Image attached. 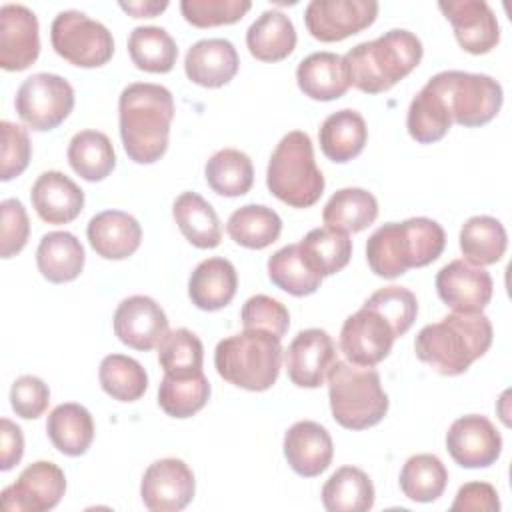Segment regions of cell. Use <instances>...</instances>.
<instances>
[{
    "label": "cell",
    "mask_w": 512,
    "mask_h": 512,
    "mask_svg": "<svg viewBox=\"0 0 512 512\" xmlns=\"http://www.w3.org/2000/svg\"><path fill=\"white\" fill-rule=\"evenodd\" d=\"M492 276L466 260H452L436 274V292L454 312H482L492 298Z\"/></svg>",
    "instance_id": "cell-19"
},
{
    "label": "cell",
    "mask_w": 512,
    "mask_h": 512,
    "mask_svg": "<svg viewBox=\"0 0 512 512\" xmlns=\"http://www.w3.org/2000/svg\"><path fill=\"white\" fill-rule=\"evenodd\" d=\"M54 52L80 68L104 66L114 54L112 32L80 10H62L50 26Z\"/></svg>",
    "instance_id": "cell-9"
},
{
    "label": "cell",
    "mask_w": 512,
    "mask_h": 512,
    "mask_svg": "<svg viewBox=\"0 0 512 512\" xmlns=\"http://www.w3.org/2000/svg\"><path fill=\"white\" fill-rule=\"evenodd\" d=\"M492 338L494 330L486 314L452 312L418 332L414 352L438 374L458 376L488 352Z\"/></svg>",
    "instance_id": "cell-2"
},
{
    "label": "cell",
    "mask_w": 512,
    "mask_h": 512,
    "mask_svg": "<svg viewBox=\"0 0 512 512\" xmlns=\"http://www.w3.org/2000/svg\"><path fill=\"white\" fill-rule=\"evenodd\" d=\"M266 266L272 284L292 296L314 294L322 284V276L306 262L298 244H288L276 250Z\"/></svg>",
    "instance_id": "cell-40"
},
{
    "label": "cell",
    "mask_w": 512,
    "mask_h": 512,
    "mask_svg": "<svg viewBox=\"0 0 512 512\" xmlns=\"http://www.w3.org/2000/svg\"><path fill=\"white\" fill-rule=\"evenodd\" d=\"M66 492V476L48 460L28 464L18 480L2 490L0 506L6 512H46L58 506Z\"/></svg>",
    "instance_id": "cell-12"
},
{
    "label": "cell",
    "mask_w": 512,
    "mask_h": 512,
    "mask_svg": "<svg viewBox=\"0 0 512 512\" xmlns=\"http://www.w3.org/2000/svg\"><path fill=\"white\" fill-rule=\"evenodd\" d=\"M102 390L120 402H136L148 388V374L142 364L124 354H108L98 370Z\"/></svg>",
    "instance_id": "cell-44"
},
{
    "label": "cell",
    "mask_w": 512,
    "mask_h": 512,
    "mask_svg": "<svg viewBox=\"0 0 512 512\" xmlns=\"http://www.w3.org/2000/svg\"><path fill=\"white\" fill-rule=\"evenodd\" d=\"M46 434L58 452L66 456H82L94 440L92 414L76 402L58 404L48 414Z\"/></svg>",
    "instance_id": "cell-30"
},
{
    "label": "cell",
    "mask_w": 512,
    "mask_h": 512,
    "mask_svg": "<svg viewBox=\"0 0 512 512\" xmlns=\"http://www.w3.org/2000/svg\"><path fill=\"white\" fill-rule=\"evenodd\" d=\"M158 362L164 374L174 378L200 374L204 364V346L188 328L168 330L158 344Z\"/></svg>",
    "instance_id": "cell-43"
},
{
    "label": "cell",
    "mask_w": 512,
    "mask_h": 512,
    "mask_svg": "<svg viewBox=\"0 0 512 512\" xmlns=\"http://www.w3.org/2000/svg\"><path fill=\"white\" fill-rule=\"evenodd\" d=\"M84 260V246L66 230L44 234L36 248V266L40 274L54 284L76 280L84 268Z\"/></svg>",
    "instance_id": "cell-28"
},
{
    "label": "cell",
    "mask_w": 512,
    "mask_h": 512,
    "mask_svg": "<svg viewBox=\"0 0 512 512\" xmlns=\"http://www.w3.org/2000/svg\"><path fill=\"white\" fill-rule=\"evenodd\" d=\"M68 162L80 178L100 182L112 174L116 154L110 138L104 132L80 130L68 144Z\"/></svg>",
    "instance_id": "cell-35"
},
{
    "label": "cell",
    "mask_w": 512,
    "mask_h": 512,
    "mask_svg": "<svg viewBox=\"0 0 512 512\" xmlns=\"http://www.w3.org/2000/svg\"><path fill=\"white\" fill-rule=\"evenodd\" d=\"M172 216L182 236L196 248H216L222 240V226L216 210L196 192H182L172 204Z\"/></svg>",
    "instance_id": "cell-31"
},
{
    "label": "cell",
    "mask_w": 512,
    "mask_h": 512,
    "mask_svg": "<svg viewBox=\"0 0 512 512\" xmlns=\"http://www.w3.org/2000/svg\"><path fill=\"white\" fill-rule=\"evenodd\" d=\"M452 126V116L444 104V100L430 86H422V90L412 98L406 114L408 134L420 144H432L446 136Z\"/></svg>",
    "instance_id": "cell-41"
},
{
    "label": "cell",
    "mask_w": 512,
    "mask_h": 512,
    "mask_svg": "<svg viewBox=\"0 0 512 512\" xmlns=\"http://www.w3.org/2000/svg\"><path fill=\"white\" fill-rule=\"evenodd\" d=\"M40 54L38 18L24 4L0 8V66L8 72L26 70Z\"/></svg>",
    "instance_id": "cell-18"
},
{
    "label": "cell",
    "mask_w": 512,
    "mask_h": 512,
    "mask_svg": "<svg viewBox=\"0 0 512 512\" xmlns=\"http://www.w3.org/2000/svg\"><path fill=\"white\" fill-rule=\"evenodd\" d=\"M32 208L48 224H68L84 208V192L78 184L58 170L42 172L30 190Z\"/></svg>",
    "instance_id": "cell-23"
},
{
    "label": "cell",
    "mask_w": 512,
    "mask_h": 512,
    "mask_svg": "<svg viewBox=\"0 0 512 512\" xmlns=\"http://www.w3.org/2000/svg\"><path fill=\"white\" fill-rule=\"evenodd\" d=\"M284 456L298 476L314 478L330 466L334 444L322 424L314 420H300L284 434Z\"/></svg>",
    "instance_id": "cell-21"
},
{
    "label": "cell",
    "mask_w": 512,
    "mask_h": 512,
    "mask_svg": "<svg viewBox=\"0 0 512 512\" xmlns=\"http://www.w3.org/2000/svg\"><path fill=\"white\" fill-rule=\"evenodd\" d=\"M204 178L216 194L238 198L250 192L254 184V166L250 156L242 150L222 148L208 158Z\"/></svg>",
    "instance_id": "cell-36"
},
{
    "label": "cell",
    "mask_w": 512,
    "mask_h": 512,
    "mask_svg": "<svg viewBox=\"0 0 512 512\" xmlns=\"http://www.w3.org/2000/svg\"><path fill=\"white\" fill-rule=\"evenodd\" d=\"M364 304L380 312L392 324L396 336L406 334L418 314V300L414 292L394 284L376 290Z\"/></svg>",
    "instance_id": "cell-46"
},
{
    "label": "cell",
    "mask_w": 512,
    "mask_h": 512,
    "mask_svg": "<svg viewBox=\"0 0 512 512\" xmlns=\"http://www.w3.org/2000/svg\"><path fill=\"white\" fill-rule=\"evenodd\" d=\"M322 504L328 512H366L374 506V484L364 470L342 466L324 482Z\"/></svg>",
    "instance_id": "cell-32"
},
{
    "label": "cell",
    "mask_w": 512,
    "mask_h": 512,
    "mask_svg": "<svg viewBox=\"0 0 512 512\" xmlns=\"http://www.w3.org/2000/svg\"><path fill=\"white\" fill-rule=\"evenodd\" d=\"M306 262L322 278L340 272L352 256V240L346 232L336 228H314L298 244Z\"/></svg>",
    "instance_id": "cell-39"
},
{
    "label": "cell",
    "mask_w": 512,
    "mask_h": 512,
    "mask_svg": "<svg viewBox=\"0 0 512 512\" xmlns=\"http://www.w3.org/2000/svg\"><path fill=\"white\" fill-rule=\"evenodd\" d=\"M400 490L414 502L438 500L448 484V470L434 454H414L400 470Z\"/></svg>",
    "instance_id": "cell-42"
},
{
    "label": "cell",
    "mask_w": 512,
    "mask_h": 512,
    "mask_svg": "<svg viewBox=\"0 0 512 512\" xmlns=\"http://www.w3.org/2000/svg\"><path fill=\"white\" fill-rule=\"evenodd\" d=\"M114 334L134 350H152L168 332V318L162 306L150 296H128L114 312Z\"/></svg>",
    "instance_id": "cell-17"
},
{
    "label": "cell",
    "mask_w": 512,
    "mask_h": 512,
    "mask_svg": "<svg viewBox=\"0 0 512 512\" xmlns=\"http://www.w3.org/2000/svg\"><path fill=\"white\" fill-rule=\"evenodd\" d=\"M250 6V0H182L180 12L188 24L212 28L238 22Z\"/></svg>",
    "instance_id": "cell-47"
},
{
    "label": "cell",
    "mask_w": 512,
    "mask_h": 512,
    "mask_svg": "<svg viewBox=\"0 0 512 512\" xmlns=\"http://www.w3.org/2000/svg\"><path fill=\"white\" fill-rule=\"evenodd\" d=\"M0 128H2L0 178L4 182H8V180L20 176L28 168L30 156H32V144H30L28 132L22 126L4 120L0 124Z\"/></svg>",
    "instance_id": "cell-49"
},
{
    "label": "cell",
    "mask_w": 512,
    "mask_h": 512,
    "mask_svg": "<svg viewBox=\"0 0 512 512\" xmlns=\"http://www.w3.org/2000/svg\"><path fill=\"white\" fill-rule=\"evenodd\" d=\"M328 398L332 418L348 430L376 426L390 404L374 366H356L344 360H336L328 372Z\"/></svg>",
    "instance_id": "cell-7"
},
{
    "label": "cell",
    "mask_w": 512,
    "mask_h": 512,
    "mask_svg": "<svg viewBox=\"0 0 512 512\" xmlns=\"http://www.w3.org/2000/svg\"><path fill=\"white\" fill-rule=\"evenodd\" d=\"M336 360V344L322 328L300 330L284 354L288 378L298 388L322 386Z\"/></svg>",
    "instance_id": "cell-15"
},
{
    "label": "cell",
    "mask_w": 512,
    "mask_h": 512,
    "mask_svg": "<svg viewBox=\"0 0 512 512\" xmlns=\"http://www.w3.org/2000/svg\"><path fill=\"white\" fill-rule=\"evenodd\" d=\"M376 216L378 200L364 188H342L334 192L322 210L324 224L346 234L368 228Z\"/></svg>",
    "instance_id": "cell-33"
},
{
    "label": "cell",
    "mask_w": 512,
    "mask_h": 512,
    "mask_svg": "<svg viewBox=\"0 0 512 512\" xmlns=\"http://www.w3.org/2000/svg\"><path fill=\"white\" fill-rule=\"evenodd\" d=\"M238 288V274L230 260L214 256L202 260L188 280V296L200 310L214 312L228 306Z\"/></svg>",
    "instance_id": "cell-25"
},
{
    "label": "cell",
    "mask_w": 512,
    "mask_h": 512,
    "mask_svg": "<svg viewBox=\"0 0 512 512\" xmlns=\"http://www.w3.org/2000/svg\"><path fill=\"white\" fill-rule=\"evenodd\" d=\"M50 404L48 384L32 374L20 376L10 388V406L16 416L24 420H34L46 412Z\"/></svg>",
    "instance_id": "cell-50"
},
{
    "label": "cell",
    "mask_w": 512,
    "mask_h": 512,
    "mask_svg": "<svg viewBox=\"0 0 512 512\" xmlns=\"http://www.w3.org/2000/svg\"><path fill=\"white\" fill-rule=\"evenodd\" d=\"M396 338L392 324L380 312L364 304L344 320L340 352L350 364L376 366L390 354Z\"/></svg>",
    "instance_id": "cell-11"
},
{
    "label": "cell",
    "mask_w": 512,
    "mask_h": 512,
    "mask_svg": "<svg viewBox=\"0 0 512 512\" xmlns=\"http://www.w3.org/2000/svg\"><path fill=\"white\" fill-rule=\"evenodd\" d=\"M240 320L244 328H256V330H266L282 340V336L290 328V314L288 308L278 302L272 296L266 294H256L250 296L240 312Z\"/></svg>",
    "instance_id": "cell-48"
},
{
    "label": "cell",
    "mask_w": 512,
    "mask_h": 512,
    "mask_svg": "<svg viewBox=\"0 0 512 512\" xmlns=\"http://www.w3.org/2000/svg\"><path fill=\"white\" fill-rule=\"evenodd\" d=\"M2 208V232H0V254L2 258L16 256L28 242L30 220L24 204L18 198H6Z\"/></svg>",
    "instance_id": "cell-51"
},
{
    "label": "cell",
    "mask_w": 512,
    "mask_h": 512,
    "mask_svg": "<svg viewBox=\"0 0 512 512\" xmlns=\"http://www.w3.org/2000/svg\"><path fill=\"white\" fill-rule=\"evenodd\" d=\"M442 14L450 20L454 36L462 50L486 54L500 40V26L494 10L484 0H448L438 2Z\"/></svg>",
    "instance_id": "cell-20"
},
{
    "label": "cell",
    "mask_w": 512,
    "mask_h": 512,
    "mask_svg": "<svg viewBox=\"0 0 512 512\" xmlns=\"http://www.w3.org/2000/svg\"><path fill=\"white\" fill-rule=\"evenodd\" d=\"M458 240L466 262L480 268L496 264L504 256L508 244L502 222L484 214L468 218L462 224Z\"/></svg>",
    "instance_id": "cell-34"
},
{
    "label": "cell",
    "mask_w": 512,
    "mask_h": 512,
    "mask_svg": "<svg viewBox=\"0 0 512 512\" xmlns=\"http://www.w3.org/2000/svg\"><path fill=\"white\" fill-rule=\"evenodd\" d=\"M86 236L98 256L106 260H124L140 248L142 226L128 212L104 210L90 218Z\"/></svg>",
    "instance_id": "cell-24"
},
{
    "label": "cell",
    "mask_w": 512,
    "mask_h": 512,
    "mask_svg": "<svg viewBox=\"0 0 512 512\" xmlns=\"http://www.w3.org/2000/svg\"><path fill=\"white\" fill-rule=\"evenodd\" d=\"M240 66L234 44L226 38H204L192 44L184 58L188 80L204 88H220L228 84Z\"/></svg>",
    "instance_id": "cell-22"
},
{
    "label": "cell",
    "mask_w": 512,
    "mask_h": 512,
    "mask_svg": "<svg viewBox=\"0 0 512 512\" xmlns=\"http://www.w3.org/2000/svg\"><path fill=\"white\" fill-rule=\"evenodd\" d=\"M376 16V0H312L304 10V24L316 40L340 42L368 28Z\"/></svg>",
    "instance_id": "cell-13"
},
{
    "label": "cell",
    "mask_w": 512,
    "mask_h": 512,
    "mask_svg": "<svg viewBox=\"0 0 512 512\" xmlns=\"http://www.w3.org/2000/svg\"><path fill=\"white\" fill-rule=\"evenodd\" d=\"M446 246L444 228L424 216L386 222L366 242V260L380 278H398L410 268H422L440 258Z\"/></svg>",
    "instance_id": "cell-3"
},
{
    "label": "cell",
    "mask_w": 512,
    "mask_h": 512,
    "mask_svg": "<svg viewBox=\"0 0 512 512\" xmlns=\"http://www.w3.org/2000/svg\"><path fill=\"white\" fill-rule=\"evenodd\" d=\"M322 154L336 162L344 164L356 158L368 140V128L360 112L352 108H342L332 112L318 130Z\"/></svg>",
    "instance_id": "cell-26"
},
{
    "label": "cell",
    "mask_w": 512,
    "mask_h": 512,
    "mask_svg": "<svg viewBox=\"0 0 512 512\" xmlns=\"http://www.w3.org/2000/svg\"><path fill=\"white\" fill-rule=\"evenodd\" d=\"M420 38L404 28H392L376 40L360 42L342 56L348 84L366 94L390 90L422 60Z\"/></svg>",
    "instance_id": "cell-4"
},
{
    "label": "cell",
    "mask_w": 512,
    "mask_h": 512,
    "mask_svg": "<svg viewBox=\"0 0 512 512\" xmlns=\"http://www.w3.org/2000/svg\"><path fill=\"white\" fill-rule=\"evenodd\" d=\"M426 86L444 100L452 122L466 128L490 122L500 112L504 100L500 82L488 74L444 70L434 74Z\"/></svg>",
    "instance_id": "cell-8"
},
{
    "label": "cell",
    "mask_w": 512,
    "mask_h": 512,
    "mask_svg": "<svg viewBox=\"0 0 512 512\" xmlns=\"http://www.w3.org/2000/svg\"><path fill=\"white\" fill-rule=\"evenodd\" d=\"M246 46L256 60H284L296 48V28L284 12L264 10L246 30Z\"/></svg>",
    "instance_id": "cell-29"
},
{
    "label": "cell",
    "mask_w": 512,
    "mask_h": 512,
    "mask_svg": "<svg viewBox=\"0 0 512 512\" xmlns=\"http://www.w3.org/2000/svg\"><path fill=\"white\" fill-rule=\"evenodd\" d=\"M446 450L462 468H488L500 458L502 436L486 416L466 414L448 428Z\"/></svg>",
    "instance_id": "cell-16"
},
{
    "label": "cell",
    "mask_w": 512,
    "mask_h": 512,
    "mask_svg": "<svg viewBox=\"0 0 512 512\" xmlns=\"http://www.w3.org/2000/svg\"><path fill=\"white\" fill-rule=\"evenodd\" d=\"M174 118L172 92L162 84L134 82L118 98V126L122 146L136 164L160 160L168 148Z\"/></svg>",
    "instance_id": "cell-1"
},
{
    "label": "cell",
    "mask_w": 512,
    "mask_h": 512,
    "mask_svg": "<svg viewBox=\"0 0 512 512\" xmlns=\"http://www.w3.org/2000/svg\"><path fill=\"white\" fill-rule=\"evenodd\" d=\"M450 510H476V512H498V492L488 482H468L458 488Z\"/></svg>",
    "instance_id": "cell-52"
},
{
    "label": "cell",
    "mask_w": 512,
    "mask_h": 512,
    "mask_svg": "<svg viewBox=\"0 0 512 512\" xmlns=\"http://www.w3.org/2000/svg\"><path fill=\"white\" fill-rule=\"evenodd\" d=\"M14 108L28 128L48 132L70 116L74 108V88L58 74L38 72L20 84Z\"/></svg>",
    "instance_id": "cell-10"
},
{
    "label": "cell",
    "mask_w": 512,
    "mask_h": 512,
    "mask_svg": "<svg viewBox=\"0 0 512 512\" xmlns=\"http://www.w3.org/2000/svg\"><path fill=\"white\" fill-rule=\"evenodd\" d=\"M210 398V382L204 372L174 378L164 374L158 386V406L172 418H190L206 406Z\"/></svg>",
    "instance_id": "cell-45"
},
{
    "label": "cell",
    "mask_w": 512,
    "mask_h": 512,
    "mask_svg": "<svg viewBox=\"0 0 512 512\" xmlns=\"http://www.w3.org/2000/svg\"><path fill=\"white\" fill-rule=\"evenodd\" d=\"M194 492V472L180 458L152 462L140 482V496L150 512H178L192 502Z\"/></svg>",
    "instance_id": "cell-14"
},
{
    "label": "cell",
    "mask_w": 512,
    "mask_h": 512,
    "mask_svg": "<svg viewBox=\"0 0 512 512\" xmlns=\"http://www.w3.org/2000/svg\"><path fill=\"white\" fill-rule=\"evenodd\" d=\"M296 82L304 96L320 102L338 100L350 88L342 56L334 52H312L296 68Z\"/></svg>",
    "instance_id": "cell-27"
},
{
    "label": "cell",
    "mask_w": 512,
    "mask_h": 512,
    "mask_svg": "<svg viewBox=\"0 0 512 512\" xmlns=\"http://www.w3.org/2000/svg\"><path fill=\"white\" fill-rule=\"evenodd\" d=\"M228 236L250 250H262L278 240L282 220L276 210L262 204H246L234 210L226 224Z\"/></svg>",
    "instance_id": "cell-37"
},
{
    "label": "cell",
    "mask_w": 512,
    "mask_h": 512,
    "mask_svg": "<svg viewBox=\"0 0 512 512\" xmlns=\"http://www.w3.org/2000/svg\"><path fill=\"white\" fill-rule=\"evenodd\" d=\"M132 18H154L168 8L166 0H138V2H120L118 4Z\"/></svg>",
    "instance_id": "cell-54"
},
{
    "label": "cell",
    "mask_w": 512,
    "mask_h": 512,
    "mask_svg": "<svg viewBox=\"0 0 512 512\" xmlns=\"http://www.w3.org/2000/svg\"><path fill=\"white\" fill-rule=\"evenodd\" d=\"M24 454V436L12 420H0V470L14 468Z\"/></svg>",
    "instance_id": "cell-53"
},
{
    "label": "cell",
    "mask_w": 512,
    "mask_h": 512,
    "mask_svg": "<svg viewBox=\"0 0 512 512\" xmlns=\"http://www.w3.org/2000/svg\"><path fill=\"white\" fill-rule=\"evenodd\" d=\"M128 54L138 70L166 74L176 64L178 46L160 26H136L128 36Z\"/></svg>",
    "instance_id": "cell-38"
},
{
    "label": "cell",
    "mask_w": 512,
    "mask_h": 512,
    "mask_svg": "<svg viewBox=\"0 0 512 512\" xmlns=\"http://www.w3.org/2000/svg\"><path fill=\"white\" fill-rule=\"evenodd\" d=\"M214 366L226 382L238 388L268 390L278 380L282 366L280 338L266 330L244 328L216 344Z\"/></svg>",
    "instance_id": "cell-5"
},
{
    "label": "cell",
    "mask_w": 512,
    "mask_h": 512,
    "mask_svg": "<svg viewBox=\"0 0 512 512\" xmlns=\"http://www.w3.org/2000/svg\"><path fill=\"white\" fill-rule=\"evenodd\" d=\"M266 186L292 208H310L320 200L326 182L306 132L292 130L280 138L268 160Z\"/></svg>",
    "instance_id": "cell-6"
}]
</instances>
